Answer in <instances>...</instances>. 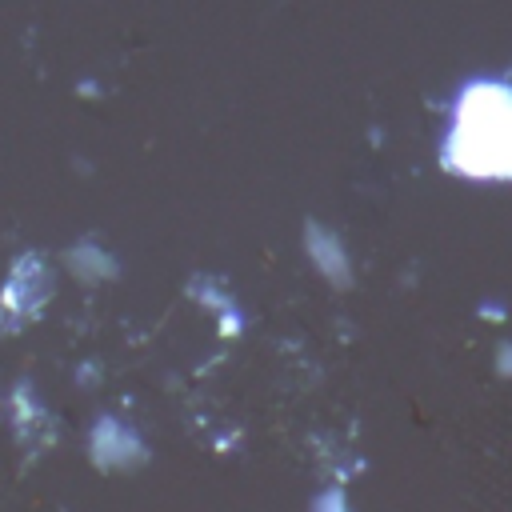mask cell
<instances>
[{"instance_id": "6da1fadb", "label": "cell", "mask_w": 512, "mask_h": 512, "mask_svg": "<svg viewBox=\"0 0 512 512\" xmlns=\"http://www.w3.org/2000/svg\"><path fill=\"white\" fill-rule=\"evenodd\" d=\"M452 156L464 172L508 176L512 172V92L476 88L460 104V124L452 132Z\"/></svg>"}]
</instances>
